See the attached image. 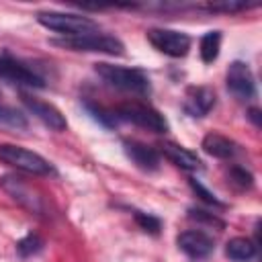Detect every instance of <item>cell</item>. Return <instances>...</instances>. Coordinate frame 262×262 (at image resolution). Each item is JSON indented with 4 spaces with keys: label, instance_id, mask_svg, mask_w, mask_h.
Masks as SVG:
<instances>
[{
    "label": "cell",
    "instance_id": "cell-1",
    "mask_svg": "<svg viewBox=\"0 0 262 262\" xmlns=\"http://www.w3.org/2000/svg\"><path fill=\"white\" fill-rule=\"evenodd\" d=\"M94 72L100 76V80L117 90L137 94V96H147L151 92V82L147 74L139 68H127V66H115L100 61L94 66Z\"/></svg>",
    "mask_w": 262,
    "mask_h": 262
},
{
    "label": "cell",
    "instance_id": "cell-2",
    "mask_svg": "<svg viewBox=\"0 0 262 262\" xmlns=\"http://www.w3.org/2000/svg\"><path fill=\"white\" fill-rule=\"evenodd\" d=\"M37 23L49 31L59 33L61 37H78V35H88L98 31V25L90 16L76 14V12L43 10V12H37Z\"/></svg>",
    "mask_w": 262,
    "mask_h": 262
},
{
    "label": "cell",
    "instance_id": "cell-3",
    "mask_svg": "<svg viewBox=\"0 0 262 262\" xmlns=\"http://www.w3.org/2000/svg\"><path fill=\"white\" fill-rule=\"evenodd\" d=\"M113 113H115L117 121H127V123H133V125L143 127V129L154 131V133H166L170 129L166 117L147 102H139V100L123 102Z\"/></svg>",
    "mask_w": 262,
    "mask_h": 262
},
{
    "label": "cell",
    "instance_id": "cell-4",
    "mask_svg": "<svg viewBox=\"0 0 262 262\" xmlns=\"http://www.w3.org/2000/svg\"><path fill=\"white\" fill-rule=\"evenodd\" d=\"M0 162L33 176H47L53 172V166L43 156L14 143H0Z\"/></svg>",
    "mask_w": 262,
    "mask_h": 262
},
{
    "label": "cell",
    "instance_id": "cell-5",
    "mask_svg": "<svg viewBox=\"0 0 262 262\" xmlns=\"http://www.w3.org/2000/svg\"><path fill=\"white\" fill-rule=\"evenodd\" d=\"M57 47H66L72 51H86V53H106V55H123L125 45L121 39L104 33H88L78 37H61L51 41Z\"/></svg>",
    "mask_w": 262,
    "mask_h": 262
},
{
    "label": "cell",
    "instance_id": "cell-6",
    "mask_svg": "<svg viewBox=\"0 0 262 262\" xmlns=\"http://www.w3.org/2000/svg\"><path fill=\"white\" fill-rule=\"evenodd\" d=\"M0 186L12 201H16L27 211H31L35 215H41L45 211V201H43L41 192L37 188H33L31 184H27L23 178H18V176H2L0 178Z\"/></svg>",
    "mask_w": 262,
    "mask_h": 262
},
{
    "label": "cell",
    "instance_id": "cell-7",
    "mask_svg": "<svg viewBox=\"0 0 262 262\" xmlns=\"http://www.w3.org/2000/svg\"><path fill=\"white\" fill-rule=\"evenodd\" d=\"M145 37L154 49H158L160 53L170 55V57H184L190 49V37L182 31L156 27V29H149L145 33Z\"/></svg>",
    "mask_w": 262,
    "mask_h": 262
},
{
    "label": "cell",
    "instance_id": "cell-8",
    "mask_svg": "<svg viewBox=\"0 0 262 262\" xmlns=\"http://www.w3.org/2000/svg\"><path fill=\"white\" fill-rule=\"evenodd\" d=\"M225 84L229 92L239 100H252L256 96V80L246 61H231L225 74Z\"/></svg>",
    "mask_w": 262,
    "mask_h": 262
},
{
    "label": "cell",
    "instance_id": "cell-9",
    "mask_svg": "<svg viewBox=\"0 0 262 262\" xmlns=\"http://www.w3.org/2000/svg\"><path fill=\"white\" fill-rule=\"evenodd\" d=\"M176 244H178V250L199 262V260H205L209 258L213 252H215V242L211 235H207L205 231H199V229H188V231H182L178 237H176Z\"/></svg>",
    "mask_w": 262,
    "mask_h": 262
},
{
    "label": "cell",
    "instance_id": "cell-10",
    "mask_svg": "<svg viewBox=\"0 0 262 262\" xmlns=\"http://www.w3.org/2000/svg\"><path fill=\"white\" fill-rule=\"evenodd\" d=\"M0 78L18 86H31V88H43L45 82L39 74H35L31 68H27L25 63L8 57V55H0Z\"/></svg>",
    "mask_w": 262,
    "mask_h": 262
},
{
    "label": "cell",
    "instance_id": "cell-11",
    "mask_svg": "<svg viewBox=\"0 0 262 262\" xmlns=\"http://www.w3.org/2000/svg\"><path fill=\"white\" fill-rule=\"evenodd\" d=\"M23 104L29 108V113H33L43 125H47L49 129L53 131H63L68 127V121L66 117L61 115V111L57 106H53L51 102L47 100H41L37 96H29V94H23Z\"/></svg>",
    "mask_w": 262,
    "mask_h": 262
},
{
    "label": "cell",
    "instance_id": "cell-12",
    "mask_svg": "<svg viewBox=\"0 0 262 262\" xmlns=\"http://www.w3.org/2000/svg\"><path fill=\"white\" fill-rule=\"evenodd\" d=\"M125 156L143 172H156L160 168V151L147 143H141L137 139H125L123 141Z\"/></svg>",
    "mask_w": 262,
    "mask_h": 262
},
{
    "label": "cell",
    "instance_id": "cell-13",
    "mask_svg": "<svg viewBox=\"0 0 262 262\" xmlns=\"http://www.w3.org/2000/svg\"><path fill=\"white\" fill-rule=\"evenodd\" d=\"M215 90L211 86H190L184 94V111L190 117H205L215 106Z\"/></svg>",
    "mask_w": 262,
    "mask_h": 262
},
{
    "label": "cell",
    "instance_id": "cell-14",
    "mask_svg": "<svg viewBox=\"0 0 262 262\" xmlns=\"http://www.w3.org/2000/svg\"><path fill=\"white\" fill-rule=\"evenodd\" d=\"M160 154H164L174 166L182 168V170H188V172H194V170H201L203 164L199 160V156L178 143H172V141H164L160 145Z\"/></svg>",
    "mask_w": 262,
    "mask_h": 262
},
{
    "label": "cell",
    "instance_id": "cell-15",
    "mask_svg": "<svg viewBox=\"0 0 262 262\" xmlns=\"http://www.w3.org/2000/svg\"><path fill=\"white\" fill-rule=\"evenodd\" d=\"M201 147L205 149V154H209L217 160H231L237 154V143L221 133H215V131H211L203 137Z\"/></svg>",
    "mask_w": 262,
    "mask_h": 262
},
{
    "label": "cell",
    "instance_id": "cell-16",
    "mask_svg": "<svg viewBox=\"0 0 262 262\" xmlns=\"http://www.w3.org/2000/svg\"><path fill=\"white\" fill-rule=\"evenodd\" d=\"M256 242H252L250 237H233L225 246V256L233 262H250L256 258Z\"/></svg>",
    "mask_w": 262,
    "mask_h": 262
},
{
    "label": "cell",
    "instance_id": "cell-17",
    "mask_svg": "<svg viewBox=\"0 0 262 262\" xmlns=\"http://www.w3.org/2000/svg\"><path fill=\"white\" fill-rule=\"evenodd\" d=\"M221 51V31H207L199 41V53L205 63H213Z\"/></svg>",
    "mask_w": 262,
    "mask_h": 262
},
{
    "label": "cell",
    "instance_id": "cell-18",
    "mask_svg": "<svg viewBox=\"0 0 262 262\" xmlns=\"http://www.w3.org/2000/svg\"><path fill=\"white\" fill-rule=\"evenodd\" d=\"M227 178H229V182H231L235 188H239V190H250V188L254 186V176H252V172H248V170L242 168V166H229Z\"/></svg>",
    "mask_w": 262,
    "mask_h": 262
},
{
    "label": "cell",
    "instance_id": "cell-19",
    "mask_svg": "<svg viewBox=\"0 0 262 262\" xmlns=\"http://www.w3.org/2000/svg\"><path fill=\"white\" fill-rule=\"evenodd\" d=\"M0 123L10 125V127H14V129H27V119H25V115H20L16 108L6 106V104H0Z\"/></svg>",
    "mask_w": 262,
    "mask_h": 262
},
{
    "label": "cell",
    "instance_id": "cell-20",
    "mask_svg": "<svg viewBox=\"0 0 262 262\" xmlns=\"http://www.w3.org/2000/svg\"><path fill=\"white\" fill-rule=\"evenodd\" d=\"M133 217H135V223H137L145 233H151V235H158V233H160L162 221H160L158 217H154V215H149V213H143V211H135Z\"/></svg>",
    "mask_w": 262,
    "mask_h": 262
},
{
    "label": "cell",
    "instance_id": "cell-21",
    "mask_svg": "<svg viewBox=\"0 0 262 262\" xmlns=\"http://www.w3.org/2000/svg\"><path fill=\"white\" fill-rule=\"evenodd\" d=\"M250 6H256V4L235 2V0H223V2H209L203 8H207L211 12H239V10H248Z\"/></svg>",
    "mask_w": 262,
    "mask_h": 262
},
{
    "label": "cell",
    "instance_id": "cell-22",
    "mask_svg": "<svg viewBox=\"0 0 262 262\" xmlns=\"http://www.w3.org/2000/svg\"><path fill=\"white\" fill-rule=\"evenodd\" d=\"M188 219H192L196 223H205V225L217 227V229H223L225 227V221H221L217 215H213L209 211H203V209H188Z\"/></svg>",
    "mask_w": 262,
    "mask_h": 262
},
{
    "label": "cell",
    "instance_id": "cell-23",
    "mask_svg": "<svg viewBox=\"0 0 262 262\" xmlns=\"http://www.w3.org/2000/svg\"><path fill=\"white\" fill-rule=\"evenodd\" d=\"M41 248H43V239H41L37 233H29V235H25V237L16 244V250H18L20 256H33V254H37Z\"/></svg>",
    "mask_w": 262,
    "mask_h": 262
},
{
    "label": "cell",
    "instance_id": "cell-24",
    "mask_svg": "<svg viewBox=\"0 0 262 262\" xmlns=\"http://www.w3.org/2000/svg\"><path fill=\"white\" fill-rule=\"evenodd\" d=\"M188 184H190V188L196 192V196H201L207 205H213V207H225V205H223V203H221V201H219L211 190H207V188H205L196 178H188Z\"/></svg>",
    "mask_w": 262,
    "mask_h": 262
},
{
    "label": "cell",
    "instance_id": "cell-25",
    "mask_svg": "<svg viewBox=\"0 0 262 262\" xmlns=\"http://www.w3.org/2000/svg\"><path fill=\"white\" fill-rule=\"evenodd\" d=\"M248 119L256 125V127H260L262 125V121H260V108H256V106H252L250 111H248Z\"/></svg>",
    "mask_w": 262,
    "mask_h": 262
}]
</instances>
